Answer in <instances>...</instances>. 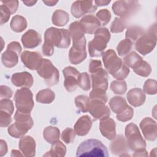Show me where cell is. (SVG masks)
<instances>
[{
	"label": "cell",
	"mask_w": 157,
	"mask_h": 157,
	"mask_svg": "<svg viewBox=\"0 0 157 157\" xmlns=\"http://www.w3.org/2000/svg\"><path fill=\"white\" fill-rule=\"evenodd\" d=\"M102 57L105 69L115 78L117 80H123L128 77L129 73V67L117 56L113 50H107L103 53Z\"/></svg>",
	"instance_id": "1"
},
{
	"label": "cell",
	"mask_w": 157,
	"mask_h": 157,
	"mask_svg": "<svg viewBox=\"0 0 157 157\" xmlns=\"http://www.w3.org/2000/svg\"><path fill=\"white\" fill-rule=\"evenodd\" d=\"M15 123L8 128V133L15 138L22 137L33 126L34 121L30 113L16 111L14 115Z\"/></svg>",
	"instance_id": "2"
},
{
	"label": "cell",
	"mask_w": 157,
	"mask_h": 157,
	"mask_svg": "<svg viewBox=\"0 0 157 157\" xmlns=\"http://www.w3.org/2000/svg\"><path fill=\"white\" fill-rule=\"evenodd\" d=\"M110 39V34L106 28H99L94 32V37L88 43V51L91 57H100L102 55L107 43Z\"/></svg>",
	"instance_id": "3"
},
{
	"label": "cell",
	"mask_w": 157,
	"mask_h": 157,
	"mask_svg": "<svg viewBox=\"0 0 157 157\" xmlns=\"http://www.w3.org/2000/svg\"><path fill=\"white\" fill-rule=\"evenodd\" d=\"M77 156H109L105 146L97 139H88L82 142L77 148Z\"/></svg>",
	"instance_id": "4"
},
{
	"label": "cell",
	"mask_w": 157,
	"mask_h": 157,
	"mask_svg": "<svg viewBox=\"0 0 157 157\" xmlns=\"http://www.w3.org/2000/svg\"><path fill=\"white\" fill-rule=\"evenodd\" d=\"M125 136L128 147L134 151L145 150L147 146L145 140L143 139L137 126L132 123L126 125Z\"/></svg>",
	"instance_id": "5"
},
{
	"label": "cell",
	"mask_w": 157,
	"mask_h": 157,
	"mask_svg": "<svg viewBox=\"0 0 157 157\" xmlns=\"http://www.w3.org/2000/svg\"><path fill=\"white\" fill-rule=\"evenodd\" d=\"M156 44V25L151 26L147 33L140 37L135 44L136 50L142 54L146 55L155 48Z\"/></svg>",
	"instance_id": "6"
},
{
	"label": "cell",
	"mask_w": 157,
	"mask_h": 157,
	"mask_svg": "<svg viewBox=\"0 0 157 157\" xmlns=\"http://www.w3.org/2000/svg\"><path fill=\"white\" fill-rule=\"evenodd\" d=\"M36 71L48 86H54L58 83L59 71L49 59L43 58Z\"/></svg>",
	"instance_id": "7"
},
{
	"label": "cell",
	"mask_w": 157,
	"mask_h": 157,
	"mask_svg": "<svg viewBox=\"0 0 157 157\" xmlns=\"http://www.w3.org/2000/svg\"><path fill=\"white\" fill-rule=\"evenodd\" d=\"M13 99L17 110L23 113H30L34 107V103L32 91L28 88H22L17 90Z\"/></svg>",
	"instance_id": "8"
},
{
	"label": "cell",
	"mask_w": 157,
	"mask_h": 157,
	"mask_svg": "<svg viewBox=\"0 0 157 157\" xmlns=\"http://www.w3.org/2000/svg\"><path fill=\"white\" fill-rule=\"evenodd\" d=\"M139 7L137 1H117L113 4L112 8L115 15L125 20L136 13Z\"/></svg>",
	"instance_id": "9"
},
{
	"label": "cell",
	"mask_w": 157,
	"mask_h": 157,
	"mask_svg": "<svg viewBox=\"0 0 157 157\" xmlns=\"http://www.w3.org/2000/svg\"><path fill=\"white\" fill-rule=\"evenodd\" d=\"M21 47L19 42L13 41L7 45V50L2 53L1 61L3 65L11 68L17 65L18 62V56L21 53Z\"/></svg>",
	"instance_id": "10"
},
{
	"label": "cell",
	"mask_w": 157,
	"mask_h": 157,
	"mask_svg": "<svg viewBox=\"0 0 157 157\" xmlns=\"http://www.w3.org/2000/svg\"><path fill=\"white\" fill-rule=\"evenodd\" d=\"M45 33L51 37L55 45L58 48H67L71 44L70 33L66 29L51 27L48 28Z\"/></svg>",
	"instance_id": "11"
},
{
	"label": "cell",
	"mask_w": 157,
	"mask_h": 157,
	"mask_svg": "<svg viewBox=\"0 0 157 157\" xmlns=\"http://www.w3.org/2000/svg\"><path fill=\"white\" fill-rule=\"evenodd\" d=\"M86 57V40L78 42H73L72 47L69 52V59L71 64L81 63Z\"/></svg>",
	"instance_id": "12"
},
{
	"label": "cell",
	"mask_w": 157,
	"mask_h": 157,
	"mask_svg": "<svg viewBox=\"0 0 157 157\" xmlns=\"http://www.w3.org/2000/svg\"><path fill=\"white\" fill-rule=\"evenodd\" d=\"M97 9L92 1H75L71 6V12L75 18H80L86 13H93Z\"/></svg>",
	"instance_id": "13"
},
{
	"label": "cell",
	"mask_w": 157,
	"mask_h": 157,
	"mask_svg": "<svg viewBox=\"0 0 157 157\" xmlns=\"http://www.w3.org/2000/svg\"><path fill=\"white\" fill-rule=\"evenodd\" d=\"M63 74L64 77V86L68 92L74 91L77 88L79 72L72 66H67L63 69Z\"/></svg>",
	"instance_id": "14"
},
{
	"label": "cell",
	"mask_w": 157,
	"mask_h": 157,
	"mask_svg": "<svg viewBox=\"0 0 157 157\" xmlns=\"http://www.w3.org/2000/svg\"><path fill=\"white\" fill-rule=\"evenodd\" d=\"M90 113L96 120H101L106 117H109L110 111L105 103L98 100H91L90 102Z\"/></svg>",
	"instance_id": "15"
},
{
	"label": "cell",
	"mask_w": 157,
	"mask_h": 157,
	"mask_svg": "<svg viewBox=\"0 0 157 157\" xmlns=\"http://www.w3.org/2000/svg\"><path fill=\"white\" fill-rule=\"evenodd\" d=\"M91 74L93 89H101L106 91L108 88L107 72L101 67Z\"/></svg>",
	"instance_id": "16"
},
{
	"label": "cell",
	"mask_w": 157,
	"mask_h": 157,
	"mask_svg": "<svg viewBox=\"0 0 157 157\" xmlns=\"http://www.w3.org/2000/svg\"><path fill=\"white\" fill-rule=\"evenodd\" d=\"M42 55L36 52L25 50L21 54V60L24 65L31 70H37L42 59Z\"/></svg>",
	"instance_id": "17"
},
{
	"label": "cell",
	"mask_w": 157,
	"mask_h": 157,
	"mask_svg": "<svg viewBox=\"0 0 157 157\" xmlns=\"http://www.w3.org/2000/svg\"><path fill=\"white\" fill-rule=\"evenodd\" d=\"M140 128L144 137L149 140H155L157 137L156 123L150 117L144 118L140 123Z\"/></svg>",
	"instance_id": "18"
},
{
	"label": "cell",
	"mask_w": 157,
	"mask_h": 157,
	"mask_svg": "<svg viewBox=\"0 0 157 157\" xmlns=\"http://www.w3.org/2000/svg\"><path fill=\"white\" fill-rule=\"evenodd\" d=\"M99 130L101 134L108 140H113L116 136V124L115 121L106 117L100 120Z\"/></svg>",
	"instance_id": "19"
},
{
	"label": "cell",
	"mask_w": 157,
	"mask_h": 157,
	"mask_svg": "<svg viewBox=\"0 0 157 157\" xmlns=\"http://www.w3.org/2000/svg\"><path fill=\"white\" fill-rule=\"evenodd\" d=\"M36 142L30 136H23L19 140V149L25 156H34L36 155Z\"/></svg>",
	"instance_id": "20"
},
{
	"label": "cell",
	"mask_w": 157,
	"mask_h": 157,
	"mask_svg": "<svg viewBox=\"0 0 157 157\" xmlns=\"http://www.w3.org/2000/svg\"><path fill=\"white\" fill-rule=\"evenodd\" d=\"M11 82L17 87L30 88L33 86L34 80L32 75L28 72L14 73L11 77Z\"/></svg>",
	"instance_id": "21"
},
{
	"label": "cell",
	"mask_w": 157,
	"mask_h": 157,
	"mask_svg": "<svg viewBox=\"0 0 157 157\" xmlns=\"http://www.w3.org/2000/svg\"><path fill=\"white\" fill-rule=\"evenodd\" d=\"M41 42L40 36L33 29H29L21 37V42L26 48H35L40 44Z\"/></svg>",
	"instance_id": "22"
},
{
	"label": "cell",
	"mask_w": 157,
	"mask_h": 157,
	"mask_svg": "<svg viewBox=\"0 0 157 157\" xmlns=\"http://www.w3.org/2000/svg\"><path fill=\"white\" fill-rule=\"evenodd\" d=\"M82 25L85 33L91 34L99 28L101 25L96 17L93 15L84 16L79 22Z\"/></svg>",
	"instance_id": "23"
},
{
	"label": "cell",
	"mask_w": 157,
	"mask_h": 157,
	"mask_svg": "<svg viewBox=\"0 0 157 157\" xmlns=\"http://www.w3.org/2000/svg\"><path fill=\"white\" fill-rule=\"evenodd\" d=\"M128 102L134 107H139L144 104L146 96L144 91L139 88H134L130 90L126 95Z\"/></svg>",
	"instance_id": "24"
},
{
	"label": "cell",
	"mask_w": 157,
	"mask_h": 157,
	"mask_svg": "<svg viewBox=\"0 0 157 157\" xmlns=\"http://www.w3.org/2000/svg\"><path fill=\"white\" fill-rule=\"evenodd\" d=\"M92 120L88 115H83L79 118L74 125V131L79 136L86 135L92 126Z\"/></svg>",
	"instance_id": "25"
},
{
	"label": "cell",
	"mask_w": 157,
	"mask_h": 157,
	"mask_svg": "<svg viewBox=\"0 0 157 157\" xmlns=\"http://www.w3.org/2000/svg\"><path fill=\"white\" fill-rule=\"evenodd\" d=\"M127 144L126 141L122 135H118L113 139L110 143V149L111 152L115 155L121 156L123 153L127 151Z\"/></svg>",
	"instance_id": "26"
},
{
	"label": "cell",
	"mask_w": 157,
	"mask_h": 157,
	"mask_svg": "<svg viewBox=\"0 0 157 157\" xmlns=\"http://www.w3.org/2000/svg\"><path fill=\"white\" fill-rule=\"evenodd\" d=\"M109 104L111 110L116 114L122 113L129 107L126 100L121 96H114L112 98Z\"/></svg>",
	"instance_id": "27"
},
{
	"label": "cell",
	"mask_w": 157,
	"mask_h": 157,
	"mask_svg": "<svg viewBox=\"0 0 157 157\" xmlns=\"http://www.w3.org/2000/svg\"><path fill=\"white\" fill-rule=\"evenodd\" d=\"M69 32L71 36L73 42H77L85 39V31L78 21L72 22L69 28Z\"/></svg>",
	"instance_id": "28"
},
{
	"label": "cell",
	"mask_w": 157,
	"mask_h": 157,
	"mask_svg": "<svg viewBox=\"0 0 157 157\" xmlns=\"http://www.w3.org/2000/svg\"><path fill=\"white\" fill-rule=\"evenodd\" d=\"M43 136L47 142L53 144L59 140L60 132L59 129L56 127L47 126L44 130Z\"/></svg>",
	"instance_id": "29"
},
{
	"label": "cell",
	"mask_w": 157,
	"mask_h": 157,
	"mask_svg": "<svg viewBox=\"0 0 157 157\" xmlns=\"http://www.w3.org/2000/svg\"><path fill=\"white\" fill-rule=\"evenodd\" d=\"M66 146L59 140L53 144L50 151H47L44 156H59L63 157L66 155Z\"/></svg>",
	"instance_id": "30"
},
{
	"label": "cell",
	"mask_w": 157,
	"mask_h": 157,
	"mask_svg": "<svg viewBox=\"0 0 157 157\" xmlns=\"http://www.w3.org/2000/svg\"><path fill=\"white\" fill-rule=\"evenodd\" d=\"M27 27V21L26 18L21 15H16L13 16L10 21V28L15 33H21Z\"/></svg>",
	"instance_id": "31"
},
{
	"label": "cell",
	"mask_w": 157,
	"mask_h": 157,
	"mask_svg": "<svg viewBox=\"0 0 157 157\" xmlns=\"http://www.w3.org/2000/svg\"><path fill=\"white\" fill-rule=\"evenodd\" d=\"M69 20V14L61 9L56 10L52 15V23L58 26H63L66 25Z\"/></svg>",
	"instance_id": "32"
},
{
	"label": "cell",
	"mask_w": 157,
	"mask_h": 157,
	"mask_svg": "<svg viewBox=\"0 0 157 157\" xmlns=\"http://www.w3.org/2000/svg\"><path fill=\"white\" fill-rule=\"evenodd\" d=\"M55 98V93L50 89L47 88L39 91L36 97L37 102L42 104H50Z\"/></svg>",
	"instance_id": "33"
},
{
	"label": "cell",
	"mask_w": 157,
	"mask_h": 157,
	"mask_svg": "<svg viewBox=\"0 0 157 157\" xmlns=\"http://www.w3.org/2000/svg\"><path fill=\"white\" fill-rule=\"evenodd\" d=\"M145 31L143 28L137 26H132L128 28L125 33L126 39L130 40L132 43L136 42L141 37Z\"/></svg>",
	"instance_id": "34"
},
{
	"label": "cell",
	"mask_w": 157,
	"mask_h": 157,
	"mask_svg": "<svg viewBox=\"0 0 157 157\" xmlns=\"http://www.w3.org/2000/svg\"><path fill=\"white\" fill-rule=\"evenodd\" d=\"M133 71L137 75L147 77L151 74V67L148 63L142 59L133 68Z\"/></svg>",
	"instance_id": "35"
},
{
	"label": "cell",
	"mask_w": 157,
	"mask_h": 157,
	"mask_svg": "<svg viewBox=\"0 0 157 157\" xmlns=\"http://www.w3.org/2000/svg\"><path fill=\"white\" fill-rule=\"evenodd\" d=\"M132 45L133 43L128 39H125L120 41L117 47V50L118 55L123 56L129 54L132 48Z\"/></svg>",
	"instance_id": "36"
},
{
	"label": "cell",
	"mask_w": 157,
	"mask_h": 157,
	"mask_svg": "<svg viewBox=\"0 0 157 157\" xmlns=\"http://www.w3.org/2000/svg\"><path fill=\"white\" fill-rule=\"evenodd\" d=\"M142 59V57L136 52H132L124 57V63L126 66L133 69Z\"/></svg>",
	"instance_id": "37"
},
{
	"label": "cell",
	"mask_w": 157,
	"mask_h": 157,
	"mask_svg": "<svg viewBox=\"0 0 157 157\" xmlns=\"http://www.w3.org/2000/svg\"><path fill=\"white\" fill-rule=\"evenodd\" d=\"M75 104L76 107L82 112H86L89 110L90 99L88 96L84 95H79L75 98Z\"/></svg>",
	"instance_id": "38"
},
{
	"label": "cell",
	"mask_w": 157,
	"mask_h": 157,
	"mask_svg": "<svg viewBox=\"0 0 157 157\" xmlns=\"http://www.w3.org/2000/svg\"><path fill=\"white\" fill-rule=\"evenodd\" d=\"M110 89L115 94H123L126 91L127 85L124 80H114L110 84Z\"/></svg>",
	"instance_id": "39"
},
{
	"label": "cell",
	"mask_w": 157,
	"mask_h": 157,
	"mask_svg": "<svg viewBox=\"0 0 157 157\" xmlns=\"http://www.w3.org/2000/svg\"><path fill=\"white\" fill-rule=\"evenodd\" d=\"M126 28V21L124 19L116 17L111 24L110 31L113 33H121Z\"/></svg>",
	"instance_id": "40"
},
{
	"label": "cell",
	"mask_w": 157,
	"mask_h": 157,
	"mask_svg": "<svg viewBox=\"0 0 157 157\" xmlns=\"http://www.w3.org/2000/svg\"><path fill=\"white\" fill-rule=\"evenodd\" d=\"M90 98L91 100H98L106 103L107 101V96L105 91L101 89H93L90 93Z\"/></svg>",
	"instance_id": "41"
},
{
	"label": "cell",
	"mask_w": 157,
	"mask_h": 157,
	"mask_svg": "<svg viewBox=\"0 0 157 157\" xmlns=\"http://www.w3.org/2000/svg\"><path fill=\"white\" fill-rule=\"evenodd\" d=\"M78 85L84 91H88L90 89V79L87 72H82L79 74Z\"/></svg>",
	"instance_id": "42"
},
{
	"label": "cell",
	"mask_w": 157,
	"mask_h": 157,
	"mask_svg": "<svg viewBox=\"0 0 157 157\" xmlns=\"http://www.w3.org/2000/svg\"><path fill=\"white\" fill-rule=\"evenodd\" d=\"M144 92L147 94H156L157 92V82L153 79H148L143 86Z\"/></svg>",
	"instance_id": "43"
},
{
	"label": "cell",
	"mask_w": 157,
	"mask_h": 157,
	"mask_svg": "<svg viewBox=\"0 0 157 157\" xmlns=\"http://www.w3.org/2000/svg\"><path fill=\"white\" fill-rule=\"evenodd\" d=\"M96 18L102 26L106 25L110 20L111 13L110 11L106 9L99 10L96 14Z\"/></svg>",
	"instance_id": "44"
},
{
	"label": "cell",
	"mask_w": 157,
	"mask_h": 157,
	"mask_svg": "<svg viewBox=\"0 0 157 157\" xmlns=\"http://www.w3.org/2000/svg\"><path fill=\"white\" fill-rule=\"evenodd\" d=\"M14 110V106L12 101L9 99H1L0 101V111L6 112L10 115Z\"/></svg>",
	"instance_id": "45"
},
{
	"label": "cell",
	"mask_w": 157,
	"mask_h": 157,
	"mask_svg": "<svg viewBox=\"0 0 157 157\" xmlns=\"http://www.w3.org/2000/svg\"><path fill=\"white\" fill-rule=\"evenodd\" d=\"M75 137V131L70 128H67L63 130L61 134V139L66 144H71L74 142Z\"/></svg>",
	"instance_id": "46"
},
{
	"label": "cell",
	"mask_w": 157,
	"mask_h": 157,
	"mask_svg": "<svg viewBox=\"0 0 157 157\" xmlns=\"http://www.w3.org/2000/svg\"><path fill=\"white\" fill-rule=\"evenodd\" d=\"M134 115V110L132 107L129 106L124 112L120 114H117L116 118L118 120L122 121V122H126L129 120H130Z\"/></svg>",
	"instance_id": "47"
},
{
	"label": "cell",
	"mask_w": 157,
	"mask_h": 157,
	"mask_svg": "<svg viewBox=\"0 0 157 157\" xmlns=\"http://www.w3.org/2000/svg\"><path fill=\"white\" fill-rule=\"evenodd\" d=\"M0 11H1V25H2L4 23H6L9 21L11 13L9 11V10L4 4H2L1 6Z\"/></svg>",
	"instance_id": "48"
},
{
	"label": "cell",
	"mask_w": 157,
	"mask_h": 157,
	"mask_svg": "<svg viewBox=\"0 0 157 157\" xmlns=\"http://www.w3.org/2000/svg\"><path fill=\"white\" fill-rule=\"evenodd\" d=\"M12 121L11 115L0 111V126L1 128L8 126Z\"/></svg>",
	"instance_id": "49"
},
{
	"label": "cell",
	"mask_w": 157,
	"mask_h": 157,
	"mask_svg": "<svg viewBox=\"0 0 157 157\" xmlns=\"http://www.w3.org/2000/svg\"><path fill=\"white\" fill-rule=\"evenodd\" d=\"M2 4H4L10 12L11 14L16 12L18 7V1H1Z\"/></svg>",
	"instance_id": "50"
},
{
	"label": "cell",
	"mask_w": 157,
	"mask_h": 157,
	"mask_svg": "<svg viewBox=\"0 0 157 157\" xmlns=\"http://www.w3.org/2000/svg\"><path fill=\"white\" fill-rule=\"evenodd\" d=\"M12 90L6 85H1L0 86V97L1 99H8L12 96Z\"/></svg>",
	"instance_id": "51"
},
{
	"label": "cell",
	"mask_w": 157,
	"mask_h": 157,
	"mask_svg": "<svg viewBox=\"0 0 157 157\" xmlns=\"http://www.w3.org/2000/svg\"><path fill=\"white\" fill-rule=\"evenodd\" d=\"M7 152V145L4 140L1 139L0 140V156H3Z\"/></svg>",
	"instance_id": "52"
},
{
	"label": "cell",
	"mask_w": 157,
	"mask_h": 157,
	"mask_svg": "<svg viewBox=\"0 0 157 157\" xmlns=\"http://www.w3.org/2000/svg\"><path fill=\"white\" fill-rule=\"evenodd\" d=\"M133 156H148V153H147V151H146V150L145 149L143 150L135 151Z\"/></svg>",
	"instance_id": "53"
},
{
	"label": "cell",
	"mask_w": 157,
	"mask_h": 157,
	"mask_svg": "<svg viewBox=\"0 0 157 157\" xmlns=\"http://www.w3.org/2000/svg\"><path fill=\"white\" fill-rule=\"evenodd\" d=\"M96 5L97 6H107L108 5L110 2V1H101V0H97L94 1Z\"/></svg>",
	"instance_id": "54"
},
{
	"label": "cell",
	"mask_w": 157,
	"mask_h": 157,
	"mask_svg": "<svg viewBox=\"0 0 157 157\" xmlns=\"http://www.w3.org/2000/svg\"><path fill=\"white\" fill-rule=\"evenodd\" d=\"M58 1H53V0H50V1H43V2L45 4L48 6H55Z\"/></svg>",
	"instance_id": "55"
},
{
	"label": "cell",
	"mask_w": 157,
	"mask_h": 157,
	"mask_svg": "<svg viewBox=\"0 0 157 157\" xmlns=\"http://www.w3.org/2000/svg\"><path fill=\"white\" fill-rule=\"evenodd\" d=\"M23 2L26 6H33L37 2V1H23Z\"/></svg>",
	"instance_id": "56"
},
{
	"label": "cell",
	"mask_w": 157,
	"mask_h": 157,
	"mask_svg": "<svg viewBox=\"0 0 157 157\" xmlns=\"http://www.w3.org/2000/svg\"><path fill=\"white\" fill-rule=\"evenodd\" d=\"M22 155H22L19 151H18L17 150H12V154H11L12 156H22Z\"/></svg>",
	"instance_id": "57"
}]
</instances>
